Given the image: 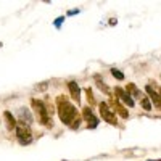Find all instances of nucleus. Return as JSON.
Here are the masks:
<instances>
[{
	"label": "nucleus",
	"mask_w": 161,
	"mask_h": 161,
	"mask_svg": "<svg viewBox=\"0 0 161 161\" xmlns=\"http://www.w3.org/2000/svg\"><path fill=\"white\" fill-rule=\"evenodd\" d=\"M56 103H58V114H60L61 121H63L66 126H69L71 129H76L80 122V118H79V114H77L76 108H74L71 103H68L64 97H58V98H56Z\"/></svg>",
	"instance_id": "nucleus-1"
},
{
	"label": "nucleus",
	"mask_w": 161,
	"mask_h": 161,
	"mask_svg": "<svg viewBox=\"0 0 161 161\" xmlns=\"http://www.w3.org/2000/svg\"><path fill=\"white\" fill-rule=\"evenodd\" d=\"M31 103H32V108L36 110V113L39 114L40 121H42V124L50 126V121H48V114H47V106H45V105L42 103L40 100H36V98H34Z\"/></svg>",
	"instance_id": "nucleus-2"
},
{
	"label": "nucleus",
	"mask_w": 161,
	"mask_h": 161,
	"mask_svg": "<svg viewBox=\"0 0 161 161\" xmlns=\"http://www.w3.org/2000/svg\"><path fill=\"white\" fill-rule=\"evenodd\" d=\"M16 135H18V140H20L23 145H28V143L32 142V134H31V131H29V127L26 124L16 127Z\"/></svg>",
	"instance_id": "nucleus-3"
},
{
	"label": "nucleus",
	"mask_w": 161,
	"mask_h": 161,
	"mask_svg": "<svg viewBox=\"0 0 161 161\" xmlns=\"http://www.w3.org/2000/svg\"><path fill=\"white\" fill-rule=\"evenodd\" d=\"M100 113H101V116H103V119H106L110 124H116V116H114L113 111H110L106 103H100Z\"/></svg>",
	"instance_id": "nucleus-4"
},
{
	"label": "nucleus",
	"mask_w": 161,
	"mask_h": 161,
	"mask_svg": "<svg viewBox=\"0 0 161 161\" xmlns=\"http://www.w3.org/2000/svg\"><path fill=\"white\" fill-rule=\"evenodd\" d=\"M68 87H69V92H71L74 101H76V103H79V85H77L76 82H72V80H71V82L68 84Z\"/></svg>",
	"instance_id": "nucleus-5"
},
{
	"label": "nucleus",
	"mask_w": 161,
	"mask_h": 161,
	"mask_svg": "<svg viewBox=\"0 0 161 161\" xmlns=\"http://www.w3.org/2000/svg\"><path fill=\"white\" fill-rule=\"evenodd\" d=\"M84 116H85V119L89 121V127H95L98 121H97V118L92 114V111H90V108H85V110H84Z\"/></svg>",
	"instance_id": "nucleus-6"
},
{
	"label": "nucleus",
	"mask_w": 161,
	"mask_h": 161,
	"mask_svg": "<svg viewBox=\"0 0 161 161\" xmlns=\"http://www.w3.org/2000/svg\"><path fill=\"white\" fill-rule=\"evenodd\" d=\"M116 92L119 93V97H121V100L124 101V103H127L129 106H134V100L131 98V97L127 95V92H124L122 89H116Z\"/></svg>",
	"instance_id": "nucleus-7"
},
{
	"label": "nucleus",
	"mask_w": 161,
	"mask_h": 161,
	"mask_svg": "<svg viewBox=\"0 0 161 161\" xmlns=\"http://www.w3.org/2000/svg\"><path fill=\"white\" fill-rule=\"evenodd\" d=\"M5 119H7V126L8 129H15V118L10 111H5Z\"/></svg>",
	"instance_id": "nucleus-8"
},
{
	"label": "nucleus",
	"mask_w": 161,
	"mask_h": 161,
	"mask_svg": "<svg viewBox=\"0 0 161 161\" xmlns=\"http://www.w3.org/2000/svg\"><path fill=\"white\" fill-rule=\"evenodd\" d=\"M147 92H148V95L152 97L153 100H155V105H156V106H161V98H160V97L156 95V92H153V90H152V87H150V85H148V87H147Z\"/></svg>",
	"instance_id": "nucleus-9"
},
{
	"label": "nucleus",
	"mask_w": 161,
	"mask_h": 161,
	"mask_svg": "<svg viewBox=\"0 0 161 161\" xmlns=\"http://www.w3.org/2000/svg\"><path fill=\"white\" fill-rule=\"evenodd\" d=\"M111 74H113L114 77H118L119 80H122V79H124V74H122L121 71H118V69H111Z\"/></svg>",
	"instance_id": "nucleus-10"
},
{
	"label": "nucleus",
	"mask_w": 161,
	"mask_h": 161,
	"mask_svg": "<svg viewBox=\"0 0 161 161\" xmlns=\"http://www.w3.org/2000/svg\"><path fill=\"white\" fill-rule=\"evenodd\" d=\"M142 105H143L145 110H150V108H152V105H150V101L147 100V98H142Z\"/></svg>",
	"instance_id": "nucleus-11"
},
{
	"label": "nucleus",
	"mask_w": 161,
	"mask_h": 161,
	"mask_svg": "<svg viewBox=\"0 0 161 161\" xmlns=\"http://www.w3.org/2000/svg\"><path fill=\"white\" fill-rule=\"evenodd\" d=\"M63 20H64V18H58V20L55 21V26H60V24L63 23Z\"/></svg>",
	"instance_id": "nucleus-12"
}]
</instances>
